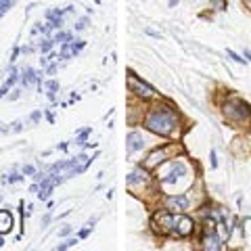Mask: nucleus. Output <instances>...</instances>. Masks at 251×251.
I'll use <instances>...</instances> for the list:
<instances>
[{"mask_svg": "<svg viewBox=\"0 0 251 251\" xmlns=\"http://www.w3.org/2000/svg\"><path fill=\"white\" fill-rule=\"evenodd\" d=\"M178 126V115L172 107L168 105H157L151 109V113L147 117V128L161 136H170L174 128Z\"/></svg>", "mask_w": 251, "mask_h": 251, "instance_id": "nucleus-1", "label": "nucleus"}, {"mask_svg": "<svg viewBox=\"0 0 251 251\" xmlns=\"http://www.w3.org/2000/svg\"><path fill=\"white\" fill-rule=\"evenodd\" d=\"M224 115L232 122H243V120H247V117H251V109L247 103H243V100L232 99L224 105Z\"/></svg>", "mask_w": 251, "mask_h": 251, "instance_id": "nucleus-2", "label": "nucleus"}, {"mask_svg": "<svg viewBox=\"0 0 251 251\" xmlns=\"http://www.w3.org/2000/svg\"><path fill=\"white\" fill-rule=\"evenodd\" d=\"M128 88H130V92L138 94L140 99H151V97H155V90L151 88V86L145 84V82H140L134 74H130V77H128Z\"/></svg>", "mask_w": 251, "mask_h": 251, "instance_id": "nucleus-3", "label": "nucleus"}, {"mask_svg": "<svg viewBox=\"0 0 251 251\" xmlns=\"http://www.w3.org/2000/svg\"><path fill=\"white\" fill-rule=\"evenodd\" d=\"M193 232V220L186 216H178L176 220V234L178 237H188Z\"/></svg>", "mask_w": 251, "mask_h": 251, "instance_id": "nucleus-4", "label": "nucleus"}, {"mask_svg": "<svg viewBox=\"0 0 251 251\" xmlns=\"http://www.w3.org/2000/svg\"><path fill=\"white\" fill-rule=\"evenodd\" d=\"M168 153H170V149H161V151L151 153V155H149V159L145 161V166H147V168H155L157 163H161V161L168 159Z\"/></svg>", "mask_w": 251, "mask_h": 251, "instance_id": "nucleus-5", "label": "nucleus"}, {"mask_svg": "<svg viewBox=\"0 0 251 251\" xmlns=\"http://www.w3.org/2000/svg\"><path fill=\"white\" fill-rule=\"evenodd\" d=\"M186 205H188V197L186 195H178V197H170L168 199V207L170 209H186Z\"/></svg>", "mask_w": 251, "mask_h": 251, "instance_id": "nucleus-6", "label": "nucleus"}, {"mask_svg": "<svg viewBox=\"0 0 251 251\" xmlns=\"http://www.w3.org/2000/svg\"><path fill=\"white\" fill-rule=\"evenodd\" d=\"M145 147V138L143 134H138V132H132L128 136V151H136V149H143Z\"/></svg>", "mask_w": 251, "mask_h": 251, "instance_id": "nucleus-7", "label": "nucleus"}, {"mask_svg": "<svg viewBox=\"0 0 251 251\" xmlns=\"http://www.w3.org/2000/svg\"><path fill=\"white\" fill-rule=\"evenodd\" d=\"M13 228V218L9 211H0V232H9Z\"/></svg>", "mask_w": 251, "mask_h": 251, "instance_id": "nucleus-8", "label": "nucleus"}, {"mask_svg": "<svg viewBox=\"0 0 251 251\" xmlns=\"http://www.w3.org/2000/svg\"><path fill=\"white\" fill-rule=\"evenodd\" d=\"M211 2H214V6H216V9H220V11H222L224 6H226V4H224V0H211Z\"/></svg>", "mask_w": 251, "mask_h": 251, "instance_id": "nucleus-9", "label": "nucleus"}, {"mask_svg": "<svg viewBox=\"0 0 251 251\" xmlns=\"http://www.w3.org/2000/svg\"><path fill=\"white\" fill-rule=\"evenodd\" d=\"M228 54H230V57H232V59H234V61H237V63H243V59H241V57H239V54H234V52H232V50H228Z\"/></svg>", "mask_w": 251, "mask_h": 251, "instance_id": "nucleus-10", "label": "nucleus"}, {"mask_svg": "<svg viewBox=\"0 0 251 251\" xmlns=\"http://www.w3.org/2000/svg\"><path fill=\"white\" fill-rule=\"evenodd\" d=\"M245 4L249 6V9H251V0H245Z\"/></svg>", "mask_w": 251, "mask_h": 251, "instance_id": "nucleus-11", "label": "nucleus"}, {"mask_svg": "<svg viewBox=\"0 0 251 251\" xmlns=\"http://www.w3.org/2000/svg\"><path fill=\"white\" fill-rule=\"evenodd\" d=\"M245 54H247V57H249V59H251V50H245Z\"/></svg>", "mask_w": 251, "mask_h": 251, "instance_id": "nucleus-12", "label": "nucleus"}]
</instances>
